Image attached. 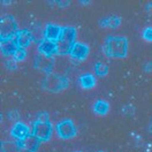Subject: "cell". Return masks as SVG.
<instances>
[{
    "mask_svg": "<svg viewBox=\"0 0 152 152\" xmlns=\"http://www.w3.org/2000/svg\"><path fill=\"white\" fill-rule=\"evenodd\" d=\"M102 48L107 57L124 58L128 52V40L122 36H108Z\"/></svg>",
    "mask_w": 152,
    "mask_h": 152,
    "instance_id": "obj_1",
    "label": "cell"
},
{
    "mask_svg": "<svg viewBox=\"0 0 152 152\" xmlns=\"http://www.w3.org/2000/svg\"><path fill=\"white\" fill-rule=\"evenodd\" d=\"M77 31L74 27H62L61 36L57 40L58 54H69L73 45L76 43Z\"/></svg>",
    "mask_w": 152,
    "mask_h": 152,
    "instance_id": "obj_2",
    "label": "cell"
},
{
    "mask_svg": "<svg viewBox=\"0 0 152 152\" xmlns=\"http://www.w3.org/2000/svg\"><path fill=\"white\" fill-rule=\"evenodd\" d=\"M43 89L48 90L50 92H59L68 86V78L66 76H61L54 74V73H48L44 77L42 82Z\"/></svg>",
    "mask_w": 152,
    "mask_h": 152,
    "instance_id": "obj_3",
    "label": "cell"
},
{
    "mask_svg": "<svg viewBox=\"0 0 152 152\" xmlns=\"http://www.w3.org/2000/svg\"><path fill=\"white\" fill-rule=\"evenodd\" d=\"M19 32L18 23L13 15L5 14L1 16L0 20V39H10L15 38L16 34Z\"/></svg>",
    "mask_w": 152,
    "mask_h": 152,
    "instance_id": "obj_4",
    "label": "cell"
},
{
    "mask_svg": "<svg viewBox=\"0 0 152 152\" xmlns=\"http://www.w3.org/2000/svg\"><path fill=\"white\" fill-rule=\"evenodd\" d=\"M56 129H57L58 136L62 140L72 138L76 135V127L70 119H64L59 121L56 126Z\"/></svg>",
    "mask_w": 152,
    "mask_h": 152,
    "instance_id": "obj_5",
    "label": "cell"
},
{
    "mask_svg": "<svg viewBox=\"0 0 152 152\" xmlns=\"http://www.w3.org/2000/svg\"><path fill=\"white\" fill-rule=\"evenodd\" d=\"M53 127L50 122H38L35 121L32 124V135H35L40 142L48 141L52 136Z\"/></svg>",
    "mask_w": 152,
    "mask_h": 152,
    "instance_id": "obj_6",
    "label": "cell"
},
{
    "mask_svg": "<svg viewBox=\"0 0 152 152\" xmlns=\"http://www.w3.org/2000/svg\"><path fill=\"white\" fill-rule=\"evenodd\" d=\"M54 65V58L51 56H45L42 53H37L34 60V67L36 69H40L46 74L52 73V68Z\"/></svg>",
    "mask_w": 152,
    "mask_h": 152,
    "instance_id": "obj_7",
    "label": "cell"
},
{
    "mask_svg": "<svg viewBox=\"0 0 152 152\" xmlns=\"http://www.w3.org/2000/svg\"><path fill=\"white\" fill-rule=\"evenodd\" d=\"M38 53H42V54H45V56H51V57H53L54 54H58L57 42L44 38L38 44Z\"/></svg>",
    "mask_w": 152,
    "mask_h": 152,
    "instance_id": "obj_8",
    "label": "cell"
},
{
    "mask_svg": "<svg viewBox=\"0 0 152 152\" xmlns=\"http://www.w3.org/2000/svg\"><path fill=\"white\" fill-rule=\"evenodd\" d=\"M30 135L28 126L21 121H18L10 129V136L14 137L15 140H18L19 142H22L23 140H26Z\"/></svg>",
    "mask_w": 152,
    "mask_h": 152,
    "instance_id": "obj_9",
    "label": "cell"
},
{
    "mask_svg": "<svg viewBox=\"0 0 152 152\" xmlns=\"http://www.w3.org/2000/svg\"><path fill=\"white\" fill-rule=\"evenodd\" d=\"M89 52H90V48H89V46L86 44L76 42L75 44L73 45L72 51H70L69 54H70V57L73 58V59L78 60V61H82V60H84L88 57Z\"/></svg>",
    "mask_w": 152,
    "mask_h": 152,
    "instance_id": "obj_10",
    "label": "cell"
},
{
    "mask_svg": "<svg viewBox=\"0 0 152 152\" xmlns=\"http://www.w3.org/2000/svg\"><path fill=\"white\" fill-rule=\"evenodd\" d=\"M0 48H1V53L5 57H13L16 50L19 48V45L15 38L4 39L0 42Z\"/></svg>",
    "mask_w": 152,
    "mask_h": 152,
    "instance_id": "obj_11",
    "label": "cell"
},
{
    "mask_svg": "<svg viewBox=\"0 0 152 152\" xmlns=\"http://www.w3.org/2000/svg\"><path fill=\"white\" fill-rule=\"evenodd\" d=\"M61 31H62V27L58 26V24H53V23H48L44 27V34H45V38L51 39V40H56L61 36Z\"/></svg>",
    "mask_w": 152,
    "mask_h": 152,
    "instance_id": "obj_12",
    "label": "cell"
},
{
    "mask_svg": "<svg viewBox=\"0 0 152 152\" xmlns=\"http://www.w3.org/2000/svg\"><path fill=\"white\" fill-rule=\"evenodd\" d=\"M20 145L29 152H36L39 148V144H40V141L38 140L37 137L32 134H30L26 140H23L22 142H19Z\"/></svg>",
    "mask_w": 152,
    "mask_h": 152,
    "instance_id": "obj_13",
    "label": "cell"
},
{
    "mask_svg": "<svg viewBox=\"0 0 152 152\" xmlns=\"http://www.w3.org/2000/svg\"><path fill=\"white\" fill-rule=\"evenodd\" d=\"M15 39H16L18 45H19L20 48H26L30 45V43L32 40V36L30 34V30H28V29H21V30H19V32L16 34Z\"/></svg>",
    "mask_w": 152,
    "mask_h": 152,
    "instance_id": "obj_14",
    "label": "cell"
},
{
    "mask_svg": "<svg viewBox=\"0 0 152 152\" xmlns=\"http://www.w3.org/2000/svg\"><path fill=\"white\" fill-rule=\"evenodd\" d=\"M121 23V18L118 15H111V16H105L98 21L99 27L102 28H118Z\"/></svg>",
    "mask_w": 152,
    "mask_h": 152,
    "instance_id": "obj_15",
    "label": "cell"
},
{
    "mask_svg": "<svg viewBox=\"0 0 152 152\" xmlns=\"http://www.w3.org/2000/svg\"><path fill=\"white\" fill-rule=\"evenodd\" d=\"M80 84L83 89H91L96 84L95 76L90 73H86L80 76Z\"/></svg>",
    "mask_w": 152,
    "mask_h": 152,
    "instance_id": "obj_16",
    "label": "cell"
},
{
    "mask_svg": "<svg viewBox=\"0 0 152 152\" xmlns=\"http://www.w3.org/2000/svg\"><path fill=\"white\" fill-rule=\"evenodd\" d=\"M94 112L99 115H105V114L108 113L110 111V105L106 100H103V99H98L96 100L95 104H94Z\"/></svg>",
    "mask_w": 152,
    "mask_h": 152,
    "instance_id": "obj_17",
    "label": "cell"
},
{
    "mask_svg": "<svg viewBox=\"0 0 152 152\" xmlns=\"http://www.w3.org/2000/svg\"><path fill=\"white\" fill-rule=\"evenodd\" d=\"M30 34L32 36V39L35 42H37L38 44L45 38V34H44V28H42L39 24L38 26H35L34 28L30 30Z\"/></svg>",
    "mask_w": 152,
    "mask_h": 152,
    "instance_id": "obj_18",
    "label": "cell"
},
{
    "mask_svg": "<svg viewBox=\"0 0 152 152\" xmlns=\"http://www.w3.org/2000/svg\"><path fill=\"white\" fill-rule=\"evenodd\" d=\"M22 146L20 143H10L2 142L1 143V152H20V149Z\"/></svg>",
    "mask_w": 152,
    "mask_h": 152,
    "instance_id": "obj_19",
    "label": "cell"
},
{
    "mask_svg": "<svg viewBox=\"0 0 152 152\" xmlns=\"http://www.w3.org/2000/svg\"><path fill=\"white\" fill-rule=\"evenodd\" d=\"M94 70H95L96 75L98 76H105L107 75V73H108V66L107 65H105L103 62H96L95 66H94Z\"/></svg>",
    "mask_w": 152,
    "mask_h": 152,
    "instance_id": "obj_20",
    "label": "cell"
},
{
    "mask_svg": "<svg viewBox=\"0 0 152 152\" xmlns=\"http://www.w3.org/2000/svg\"><path fill=\"white\" fill-rule=\"evenodd\" d=\"M26 57H27V52H26V48H20L16 50V52L14 53V56H13V58L16 60V61H23L24 59H26Z\"/></svg>",
    "mask_w": 152,
    "mask_h": 152,
    "instance_id": "obj_21",
    "label": "cell"
},
{
    "mask_svg": "<svg viewBox=\"0 0 152 152\" xmlns=\"http://www.w3.org/2000/svg\"><path fill=\"white\" fill-rule=\"evenodd\" d=\"M18 61L14 59V58H7L5 60V67L8 69V70H15L18 68Z\"/></svg>",
    "mask_w": 152,
    "mask_h": 152,
    "instance_id": "obj_22",
    "label": "cell"
},
{
    "mask_svg": "<svg viewBox=\"0 0 152 152\" xmlns=\"http://www.w3.org/2000/svg\"><path fill=\"white\" fill-rule=\"evenodd\" d=\"M142 37L148 42H152V27H145L143 29Z\"/></svg>",
    "mask_w": 152,
    "mask_h": 152,
    "instance_id": "obj_23",
    "label": "cell"
},
{
    "mask_svg": "<svg viewBox=\"0 0 152 152\" xmlns=\"http://www.w3.org/2000/svg\"><path fill=\"white\" fill-rule=\"evenodd\" d=\"M50 115H48V112H39V113L37 114V120L36 121H38V122H50Z\"/></svg>",
    "mask_w": 152,
    "mask_h": 152,
    "instance_id": "obj_24",
    "label": "cell"
},
{
    "mask_svg": "<svg viewBox=\"0 0 152 152\" xmlns=\"http://www.w3.org/2000/svg\"><path fill=\"white\" fill-rule=\"evenodd\" d=\"M122 113L126 114V115H133L135 113V107L132 104L124 105V108H122Z\"/></svg>",
    "mask_w": 152,
    "mask_h": 152,
    "instance_id": "obj_25",
    "label": "cell"
},
{
    "mask_svg": "<svg viewBox=\"0 0 152 152\" xmlns=\"http://www.w3.org/2000/svg\"><path fill=\"white\" fill-rule=\"evenodd\" d=\"M7 116H8V119L12 120V121H16V120H19L20 114L16 110H10V112L7 113Z\"/></svg>",
    "mask_w": 152,
    "mask_h": 152,
    "instance_id": "obj_26",
    "label": "cell"
},
{
    "mask_svg": "<svg viewBox=\"0 0 152 152\" xmlns=\"http://www.w3.org/2000/svg\"><path fill=\"white\" fill-rule=\"evenodd\" d=\"M143 70H144L145 73H151L152 72V61L145 62L144 66H143Z\"/></svg>",
    "mask_w": 152,
    "mask_h": 152,
    "instance_id": "obj_27",
    "label": "cell"
},
{
    "mask_svg": "<svg viewBox=\"0 0 152 152\" xmlns=\"http://www.w3.org/2000/svg\"><path fill=\"white\" fill-rule=\"evenodd\" d=\"M69 4H70V1H69V0H58L57 1V5L59 6V7H61V8L67 7Z\"/></svg>",
    "mask_w": 152,
    "mask_h": 152,
    "instance_id": "obj_28",
    "label": "cell"
},
{
    "mask_svg": "<svg viewBox=\"0 0 152 152\" xmlns=\"http://www.w3.org/2000/svg\"><path fill=\"white\" fill-rule=\"evenodd\" d=\"M146 12L149 13V15H152V2H149L146 5Z\"/></svg>",
    "mask_w": 152,
    "mask_h": 152,
    "instance_id": "obj_29",
    "label": "cell"
},
{
    "mask_svg": "<svg viewBox=\"0 0 152 152\" xmlns=\"http://www.w3.org/2000/svg\"><path fill=\"white\" fill-rule=\"evenodd\" d=\"M80 4H82V5H89V4H90V1H88V0H81V1H80Z\"/></svg>",
    "mask_w": 152,
    "mask_h": 152,
    "instance_id": "obj_30",
    "label": "cell"
},
{
    "mask_svg": "<svg viewBox=\"0 0 152 152\" xmlns=\"http://www.w3.org/2000/svg\"><path fill=\"white\" fill-rule=\"evenodd\" d=\"M149 130L152 133V120H151V122H150V124H149Z\"/></svg>",
    "mask_w": 152,
    "mask_h": 152,
    "instance_id": "obj_31",
    "label": "cell"
},
{
    "mask_svg": "<svg viewBox=\"0 0 152 152\" xmlns=\"http://www.w3.org/2000/svg\"><path fill=\"white\" fill-rule=\"evenodd\" d=\"M1 4H4V5H7V4H12V1H1Z\"/></svg>",
    "mask_w": 152,
    "mask_h": 152,
    "instance_id": "obj_32",
    "label": "cell"
},
{
    "mask_svg": "<svg viewBox=\"0 0 152 152\" xmlns=\"http://www.w3.org/2000/svg\"><path fill=\"white\" fill-rule=\"evenodd\" d=\"M98 152H103V151H98Z\"/></svg>",
    "mask_w": 152,
    "mask_h": 152,
    "instance_id": "obj_33",
    "label": "cell"
},
{
    "mask_svg": "<svg viewBox=\"0 0 152 152\" xmlns=\"http://www.w3.org/2000/svg\"><path fill=\"white\" fill-rule=\"evenodd\" d=\"M77 152H80V151H77Z\"/></svg>",
    "mask_w": 152,
    "mask_h": 152,
    "instance_id": "obj_34",
    "label": "cell"
}]
</instances>
